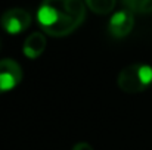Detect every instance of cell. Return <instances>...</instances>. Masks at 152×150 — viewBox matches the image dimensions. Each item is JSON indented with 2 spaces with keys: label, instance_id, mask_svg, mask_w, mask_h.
Instances as JSON below:
<instances>
[{
  "label": "cell",
  "instance_id": "8",
  "mask_svg": "<svg viewBox=\"0 0 152 150\" xmlns=\"http://www.w3.org/2000/svg\"><path fill=\"white\" fill-rule=\"evenodd\" d=\"M129 10L137 13H149L152 12V0H123Z\"/></svg>",
  "mask_w": 152,
  "mask_h": 150
},
{
  "label": "cell",
  "instance_id": "3",
  "mask_svg": "<svg viewBox=\"0 0 152 150\" xmlns=\"http://www.w3.org/2000/svg\"><path fill=\"white\" fill-rule=\"evenodd\" d=\"M1 28L9 34H21L31 25V15L19 7L6 10L0 19Z\"/></svg>",
  "mask_w": 152,
  "mask_h": 150
},
{
  "label": "cell",
  "instance_id": "7",
  "mask_svg": "<svg viewBox=\"0 0 152 150\" xmlns=\"http://www.w3.org/2000/svg\"><path fill=\"white\" fill-rule=\"evenodd\" d=\"M115 3H117V0H86V4L90 7V10H93L95 13H99V15L109 13L114 9Z\"/></svg>",
  "mask_w": 152,
  "mask_h": 150
},
{
  "label": "cell",
  "instance_id": "6",
  "mask_svg": "<svg viewBox=\"0 0 152 150\" xmlns=\"http://www.w3.org/2000/svg\"><path fill=\"white\" fill-rule=\"evenodd\" d=\"M46 49V37L42 33H33L24 41L22 51L30 59H37Z\"/></svg>",
  "mask_w": 152,
  "mask_h": 150
},
{
  "label": "cell",
  "instance_id": "2",
  "mask_svg": "<svg viewBox=\"0 0 152 150\" xmlns=\"http://www.w3.org/2000/svg\"><path fill=\"white\" fill-rule=\"evenodd\" d=\"M117 84L126 93H142L152 84V68L143 63L129 65L118 74Z\"/></svg>",
  "mask_w": 152,
  "mask_h": 150
},
{
  "label": "cell",
  "instance_id": "5",
  "mask_svg": "<svg viewBox=\"0 0 152 150\" xmlns=\"http://www.w3.org/2000/svg\"><path fill=\"white\" fill-rule=\"evenodd\" d=\"M133 25H134L133 13L127 9V10H120L111 16L108 30H109L112 37L123 38V37L130 34V31L133 30Z\"/></svg>",
  "mask_w": 152,
  "mask_h": 150
},
{
  "label": "cell",
  "instance_id": "4",
  "mask_svg": "<svg viewBox=\"0 0 152 150\" xmlns=\"http://www.w3.org/2000/svg\"><path fill=\"white\" fill-rule=\"evenodd\" d=\"M22 81L21 65L12 59L0 60V94L13 90Z\"/></svg>",
  "mask_w": 152,
  "mask_h": 150
},
{
  "label": "cell",
  "instance_id": "9",
  "mask_svg": "<svg viewBox=\"0 0 152 150\" xmlns=\"http://www.w3.org/2000/svg\"><path fill=\"white\" fill-rule=\"evenodd\" d=\"M72 150H93V147L90 146V144H87V143H78V144H75Z\"/></svg>",
  "mask_w": 152,
  "mask_h": 150
},
{
  "label": "cell",
  "instance_id": "1",
  "mask_svg": "<svg viewBox=\"0 0 152 150\" xmlns=\"http://www.w3.org/2000/svg\"><path fill=\"white\" fill-rule=\"evenodd\" d=\"M86 18L81 0H43L37 19L42 30L52 37H65L75 31Z\"/></svg>",
  "mask_w": 152,
  "mask_h": 150
}]
</instances>
